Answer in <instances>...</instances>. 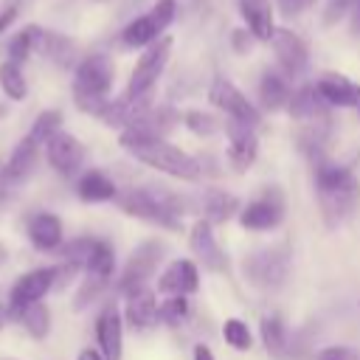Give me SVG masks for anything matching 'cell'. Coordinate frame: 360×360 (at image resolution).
<instances>
[{"mask_svg": "<svg viewBox=\"0 0 360 360\" xmlns=\"http://www.w3.org/2000/svg\"><path fill=\"white\" fill-rule=\"evenodd\" d=\"M315 188H318V202H321L323 222L329 228H335L346 217H352V211L360 202V183H357V177L346 166L329 163L321 155L315 160Z\"/></svg>", "mask_w": 360, "mask_h": 360, "instance_id": "cell-1", "label": "cell"}, {"mask_svg": "<svg viewBox=\"0 0 360 360\" xmlns=\"http://www.w3.org/2000/svg\"><path fill=\"white\" fill-rule=\"evenodd\" d=\"M112 62L107 53H90L82 62H76L73 68V101L82 112L96 115L104 110V104L110 101V90H112Z\"/></svg>", "mask_w": 360, "mask_h": 360, "instance_id": "cell-2", "label": "cell"}, {"mask_svg": "<svg viewBox=\"0 0 360 360\" xmlns=\"http://www.w3.org/2000/svg\"><path fill=\"white\" fill-rule=\"evenodd\" d=\"M118 143L141 163L158 169V172H166L172 177H180V180H197L200 177V163L186 155L183 149L172 146L169 141L163 138H135V135H118Z\"/></svg>", "mask_w": 360, "mask_h": 360, "instance_id": "cell-3", "label": "cell"}, {"mask_svg": "<svg viewBox=\"0 0 360 360\" xmlns=\"http://www.w3.org/2000/svg\"><path fill=\"white\" fill-rule=\"evenodd\" d=\"M174 8H177L174 0H158L155 8H149L146 14H141V17H135L132 22L124 25L121 42H124L127 48H146V45H152V42L160 39V34L172 25Z\"/></svg>", "mask_w": 360, "mask_h": 360, "instance_id": "cell-4", "label": "cell"}, {"mask_svg": "<svg viewBox=\"0 0 360 360\" xmlns=\"http://www.w3.org/2000/svg\"><path fill=\"white\" fill-rule=\"evenodd\" d=\"M118 208L135 219H146V222H158L169 231L177 228V205L166 202L160 194L146 191V188H135L118 197Z\"/></svg>", "mask_w": 360, "mask_h": 360, "instance_id": "cell-5", "label": "cell"}, {"mask_svg": "<svg viewBox=\"0 0 360 360\" xmlns=\"http://www.w3.org/2000/svg\"><path fill=\"white\" fill-rule=\"evenodd\" d=\"M56 278H59V267H34V270L22 273V276L11 284V290H8V307H6V309H8V318L17 321V315H20L28 304L42 301V298L53 290Z\"/></svg>", "mask_w": 360, "mask_h": 360, "instance_id": "cell-6", "label": "cell"}, {"mask_svg": "<svg viewBox=\"0 0 360 360\" xmlns=\"http://www.w3.org/2000/svg\"><path fill=\"white\" fill-rule=\"evenodd\" d=\"M169 53H172V39L169 37H160L155 39L152 45H146L143 56L135 62L132 68V76H129V84H127V93L129 96H141V93H152L155 82L160 79L166 62H169Z\"/></svg>", "mask_w": 360, "mask_h": 360, "instance_id": "cell-7", "label": "cell"}, {"mask_svg": "<svg viewBox=\"0 0 360 360\" xmlns=\"http://www.w3.org/2000/svg\"><path fill=\"white\" fill-rule=\"evenodd\" d=\"M42 146H45V158L51 169L59 172L62 177H73L84 163V143L65 129H56Z\"/></svg>", "mask_w": 360, "mask_h": 360, "instance_id": "cell-8", "label": "cell"}, {"mask_svg": "<svg viewBox=\"0 0 360 360\" xmlns=\"http://www.w3.org/2000/svg\"><path fill=\"white\" fill-rule=\"evenodd\" d=\"M208 98H211V104L219 107L228 118L242 121V124H250V127L259 124V110H256V107L245 98V93H242L236 84H231L228 79H214V84H211V90H208Z\"/></svg>", "mask_w": 360, "mask_h": 360, "instance_id": "cell-9", "label": "cell"}, {"mask_svg": "<svg viewBox=\"0 0 360 360\" xmlns=\"http://www.w3.org/2000/svg\"><path fill=\"white\" fill-rule=\"evenodd\" d=\"M245 276L256 287H278L287 276V250L264 248L253 253L250 259H245Z\"/></svg>", "mask_w": 360, "mask_h": 360, "instance_id": "cell-10", "label": "cell"}, {"mask_svg": "<svg viewBox=\"0 0 360 360\" xmlns=\"http://www.w3.org/2000/svg\"><path fill=\"white\" fill-rule=\"evenodd\" d=\"M160 256H163V245H160V242H152V239H149V242L138 245L135 253L129 256V262H127L121 278H118V290H121V292H129V290H135V287H143L146 278L152 276V270L158 267Z\"/></svg>", "mask_w": 360, "mask_h": 360, "instance_id": "cell-11", "label": "cell"}, {"mask_svg": "<svg viewBox=\"0 0 360 360\" xmlns=\"http://www.w3.org/2000/svg\"><path fill=\"white\" fill-rule=\"evenodd\" d=\"M39 149H42V146H39L37 141H31L28 135H25L22 141H17V146L11 149L8 160H6L3 169H0V183H3V186H20V183H25V180L34 174V169H37Z\"/></svg>", "mask_w": 360, "mask_h": 360, "instance_id": "cell-12", "label": "cell"}, {"mask_svg": "<svg viewBox=\"0 0 360 360\" xmlns=\"http://www.w3.org/2000/svg\"><path fill=\"white\" fill-rule=\"evenodd\" d=\"M256 152H259V141L253 135V127L231 118L228 121V160L233 172H248L256 160Z\"/></svg>", "mask_w": 360, "mask_h": 360, "instance_id": "cell-13", "label": "cell"}, {"mask_svg": "<svg viewBox=\"0 0 360 360\" xmlns=\"http://www.w3.org/2000/svg\"><path fill=\"white\" fill-rule=\"evenodd\" d=\"M270 42H273L276 59H278V65L284 68L287 76H295V73H301V70L307 68L309 51H307L304 39H301L298 34H292V31H287V28H276V34H273Z\"/></svg>", "mask_w": 360, "mask_h": 360, "instance_id": "cell-14", "label": "cell"}, {"mask_svg": "<svg viewBox=\"0 0 360 360\" xmlns=\"http://www.w3.org/2000/svg\"><path fill=\"white\" fill-rule=\"evenodd\" d=\"M96 340L101 346L104 360H121V349H124V323H121V312L115 304H107L96 321Z\"/></svg>", "mask_w": 360, "mask_h": 360, "instance_id": "cell-15", "label": "cell"}, {"mask_svg": "<svg viewBox=\"0 0 360 360\" xmlns=\"http://www.w3.org/2000/svg\"><path fill=\"white\" fill-rule=\"evenodd\" d=\"M284 217V202L278 194H264L259 200H253L245 211H242V228L248 231H270L281 222Z\"/></svg>", "mask_w": 360, "mask_h": 360, "instance_id": "cell-16", "label": "cell"}, {"mask_svg": "<svg viewBox=\"0 0 360 360\" xmlns=\"http://www.w3.org/2000/svg\"><path fill=\"white\" fill-rule=\"evenodd\" d=\"M197 284H200V273H197V264L191 259L172 262L163 270V276L158 278V290L166 295H188L197 290Z\"/></svg>", "mask_w": 360, "mask_h": 360, "instance_id": "cell-17", "label": "cell"}, {"mask_svg": "<svg viewBox=\"0 0 360 360\" xmlns=\"http://www.w3.org/2000/svg\"><path fill=\"white\" fill-rule=\"evenodd\" d=\"M318 93L329 107H357L360 104V84L340 73H326L318 79Z\"/></svg>", "mask_w": 360, "mask_h": 360, "instance_id": "cell-18", "label": "cell"}, {"mask_svg": "<svg viewBox=\"0 0 360 360\" xmlns=\"http://www.w3.org/2000/svg\"><path fill=\"white\" fill-rule=\"evenodd\" d=\"M239 14L248 22V31L259 42H270L276 34L273 22V3L270 0H239Z\"/></svg>", "mask_w": 360, "mask_h": 360, "instance_id": "cell-19", "label": "cell"}, {"mask_svg": "<svg viewBox=\"0 0 360 360\" xmlns=\"http://www.w3.org/2000/svg\"><path fill=\"white\" fill-rule=\"evenodd\" d=\"M191 250L197 253V259H200L208 270H217V273H219V270L228 267V259H225V253L219 250L208 219H200V222L191 228Z\"/></svg>", "mask_w": 360, "mask_h": 360, "instance_id": "cell-20", "label": "cell"}, {"mask_svg": "<svg viewBox=\"0 0 360 360\" xmlns=\"http://www.w3.org/2000/svg\"><path fill=\"white\" fill-rule=\"evenodd\" d=\"M25 233L37 250H56L62 245V219L51 211H39L28 219Z\"/></svg>", "mask_w": 360, "mask_h": 360, "instance_id": "cell-21", "label": "cell"}, {"mask_svg": "<svg viewBox=\"0 0 360 360\" xmlns=\"http://www.w3.org/2000/svg\"><path fill=\"white\" fill-rule=\"evenodd\" d=\"M127 321L132 329H149L158 318V298L146 287H135L127 292Z\"/></svg>", "mask_w": 360, "mask_h": 360, "instance_id": "cell-22", "label": "cell"}, {"mask_svg": "<svg viewBox=\"0 0 360 360\" xmlns=\"http://www.w3.org/2000/svg\"><path fill=\"white\" fill-rule=\"evenodd\" d=\"M37 53L45 56L48 62L59 65V68H70V65H76V42H73L70 37L59 34V31H48V28H42Z\"/></svg>", "mask_w": 360, "mask_h": 360, "instance_id": "cell-23", "label": "cell"}, {"mask_svg": "<svg viewBox=\"0 0 360 360\" xmlns=\"http://www.w3.org/2000/svg\"><path fill=\"white\" fill-rule=\"evenodd\" d=\"M76 194L84 202H107V200H115L118 197V188H115V183L101 169H90V172H84L79 177Z\"/></svg>", "mask_w": 360, "mask_h": 360, "instance_id": "cell-24", "label": "cell"}, {"mask_svg": "<svg viewBox=\"0 0 360 360\" xmlns=\"http://www.w3.org/2000/svg\"><path fill=\"white\" fill-rule=\"evenodd\" d=\"M287 107H290V115L292 118H301V121L309 118V121H315V118H323V112H326L329 104L321 98V93H318L315 84H304V87H298L290 96Z\"/></svg>", "mask_w": 360, "mask_h": 360, "instance_id": "cell-25", "label": "cell"}, {"mask_svg": "<svg viewBox=\"0 0 360 360\" xmlns=\"http://www.w3.org/2000/svg\"><path fill=\"white\" fill-rule=\"evenodd\" d=\"M39 34H42V25H34V22H31V25H22L20 31H14V34H11V39H8V48H6L8 59H11V62L25 65V62L37 53Z\"/></svg>", "mask_w": 360, "mask_h": 360, "instance_id": "cell-26", "label": "cell"}, {"mask_svg": "<svg viewBox=\"0 0 360 360\" xmlns=\"http://www.w3.org/2000/svg\"><path fill=\"white\" fill-rule=\"evenodd\" d=\"M290 96H292V90H290V84H287V79L281 73L267 70L262 76V82H259V98H262V107L264 110H281L290 101Z\"/></svg>", "mask_w": 360, "mask_h": 360, "instance_id": "cell-27", "label": "cell"}, {"mask_svg": "<svg viewBox=\"0 0 360 360\" xmlns=\"http://www.w3.org/2000/svg\"><path fill=\"white\" fill-rule=\"evenodd\" d=\"M0 90H3V96L8 101H25V96H28V79H25L20 62H11V59H3L0 62Z\"/></svg>", "mask_w": 360, "mask_h": 360, "instance_id": "cell-28", "label": "cell"}, {"mask_svg": "<svg viewBox=\"0 0 360 360\" xmlns=\"http://www.w3.org/2000/svg\"><path fill=\"white\" fill-rule=\"evenodd\" d=\"M112 270H115V253H112V245L104 242V239H93L90 256H87V262H84V273L110 281V278H112Z\"/></svg>", "mask_w": 360, "mask_h": 360, "instance_id": "cell-29", "label": "cell"}, {"mask_svg": "<svg viewBox=\"0 0 360 360\" xmlns=\"http://www.w3.org/2000/svg\"><path fill=\"white\" fill-rule=\"evenodd\" d=\"M262 340H264V349L276 360H284L290 354V338H287V329H284L281 318H276V315L262 318Z\"/></svg>", "mask_w": 360, "mask_h": 360, "instance_id": "cell-30", "label": "cell"}, {"mask_svg": "<svg viewBox=\"0 0 360 360\" xmlns=\"http://www.w3.org/2000/svg\"><path fill=\"white\" fill-rule=\"evenodd\" d=\"M17 321L22 323V329H25L34 340H45L48 332H51V309H48L42 301L28 304V307L17 315Z\"/></svg>", "mask_w": 360, "mask_h": 360, "instance_id": "cell-31", "label": "cell"}, {"mask_svg": "<svg viewBox=\"0 0 360 360\" xmlns=\"http://www.w3.org/2000/svg\"><path fill=\"white\" fill-rule=\"evenodd\" d=\"M202 208L208 214V222H222L228 217H233L236 211V197L225 194V191H208L202 200Z\"/></svg>", "mask_w": 360, "mask_h": 360, "instance_id": "cell-32", "label": "cell"}, {"mask_svg": "<svg viewBox=\"0 0 360 360\" xmlns=\"http://www.w3.org/2000/svg\"><path fill=\"white\" fill-rule=\"evenodd\" d=\"M56 129H62V112H59V110H42V112L34 118V124L28 127V138L42 146Z\"/></svg>", "mask_w": 360, "mask_h": 360, "instance_id": "cell-33", "label": "cell"}, {"mask_svg": "<svg viewBox=\"0 0 360 360\" xmlns=\"http://www.w3.org/2000/svg\"><path fill=\"white\" fill-rule=\"evenodd\" d=\"M186 315H188V301H186V295H169L166 301H160L158 304V318L163 321V323H180V321H186Z\"/></svg>", "mask_w": 360, "mask_h": 360, "instance_id": "cell-34", "label": "cell"}, {"mask_svg": "<svg viewBox=\"0 0 360 360\" xmlns=\"http://www.w3.org/2000/svg\"><path fill=\"white\" fill-rule=\"evenodd\" d=\"M222 338H225V343L233 346V349H250V343H253L250 329H248L242 321H236V318L225 321V326H222Z\"/></svg>", "mask_w": 360, "mask_h": 360, "instance_id": "cell-35", "label": "cell"}, {"mask_svg": "<svg viewBox=\"0 0 360 360\" xmlns=\"http://www.w3.org/2000/svg\"><path fill=\"white\" fill-rule=\"evenodd\" d=\"M186 127H188L191 132H197V135H214L219 124H217V118H211L208 112L191 110V112H186Z\"/></svg>", "mask_w": 360, "mask_h": 360, "instance_id": "cell-36", "label": "cell"}, {"mask_svg": "<svg viewBox=\"0 0 360 360\" xmlns=\"http://www.w3.org/2000/svg\"><path fill=\"white\" fill-rule=\"evenodd\" d=\"M315 0H276V8L284 14V17H295V14H304L307 8H312Z\"/></svg>", "mask_w": 360, "mask_h": 360, "instance_id": "cell-37", "label": "cell"}, {"mask_svg": "<svg viewBox=\"0 0 360 360\" xmlns=\"http://www.w3.org/2000/svg\"><path fill=\"white\" fill-rule=\"evenodd\" d=\"M315 360H357V354L346 346H326L315 354Z\"/></svg>", "mask_w": 360, "mask_h": 360, "instance_id": "cell-38", "label": "cell"}, {"mask_svg": "<svg viewBox=\"0 0 360 360\" xmlns=\"http://www.w3.org/2000/svg\"><path fill=\"white\" fill-rule=\"evenodd\" d=\"M349 6H352V0H329V6H326V22H338L340 17H346L349 14Z\"/></svg>", "mask_w": 360, "mask_h": 360, "instance_id": "cell-39", "label": "cell"}, {"mask_svg": "<svg viewBox=\"0 0 360 360\" xmlns=\"http://www.w3.org/2000/svg\"><path fill=\"white\" fill-rule=\"evenodd\" d=\"M17 17H20V6H17V3H11V6L0 8V34L11 31V25L17 22Z\"/></svg>", "mask_w": 360, "mask_h": 360, "instance_id": "cell-40", "label": "cell"}, {"mask_svg": "<svg viewBox=\"0 0 360 360\" xmlns=\"http://www.w3.org/2000/svg\"><path fill=\"white\" fill-rule=\"evenodd\" d=\"M233 45H236V51H248L250 48V37L245 31H233Z\"/></svg>", "mask_w": 360, "mask_h": 360, "instance_id": "cell-41", "label": "cell"}, {"mask_svg": "<svg viewBox=\"0 0 360 360\" xmlns=\"http://www.w3.org/2000/svg\"><path fill=\"white\" fill-rule=\"evenodd\" d=\"M194 360H214V352L205 343H197L194 346Z\"/></svg>", "mask_w": 360, "mask_h": 360, "instance_id": "cell-42", "label": "cell"}, {"mask_svg": "<svg viewBox=\"0 0 360 360\" xmlns=\"http://www.w3.org/2000/svg\"><path fill=\"white\" fill-rule=\"evenodd\" d=\"M349 14H352V22H354V31H360V0H352Z\"/></svg>", "mask_w": 360, "mask_h": 360, "instance_id": "cell-43", "label": "cell"}, {"mask_svg": "<svg viewBox=\"0 0 360 360\" xmlns=\"http://www.w3.org/2000/svg\"><path fill=\"white\" fill-rule=\"evenodd\" d=\"M76 360H104V354H101V352H96V349H82Z\"/></svg>", "mask_w": 360, "mask_h": 360, "instance_id": "cell-44", "label": "cell"}, {"mask_svg": "<svg viewBox=\"0 0 360 360\" xmlns=\"http://www.w3.org/2000/svg\"><path fill=\"white\" fill-rule=\"evenodd\" d=\"M6 262H8V250H6V245L0 242V267H3Z\"/></svg>", "mask_w": 360, "mask_h": 360, "instance_id": "cell-45", "label": "cell"}, {"mask_svg": "<svg viewBox=\"0 0 360 360\" xmlns=\"http://www.w3.org/2000/svg\"><path fill=\"white\" fill-rule=\"evenodd\" d=\"M6 321H8V309H6L3 304H0V329L6 326Z\"/></svg>", "mask_w": 360, "mask_h": 360, "instance_id": "cell-46", "label": "cell"}, {"mask_svg": "<svg viewBox=\"0 0 360 360\" xmlns=\"http://www.w3.org/2000/svg\"><path fill=\"white\" fill-rule=\"evenodd\" d=\"M3 115H6V107H0V118H3Z\"/></svg>", "mask_w": 360, "mask_h": 360, "instance_id": "cell-47", "label": "cell"}, {"mask_svg": "<svg viewBox=\"0 0 360 360\" xmlns=\"http://www.w3.org/2000/svg\"><path fill=\"white\" fill-rule=\"evenodd\" d=\"M96 3H107V0H96Z\"/></svg>", "mask_w": 360, "mask_h": 360, "instance_id": "cell-48", "label": "cell"}, {"mask_svg": "<svg viewBox=\"0 0 360 360\" xmlns=\"http://www.w3.org/2000/svg\"><path fill=\"white\" fill-rule=\"evenodd\" d=\"M357 107H360V104H357Z\"/></svg>", "mask_w": 360, "mask_h": 360, "instance_id": "cell-49", "label": "cell"}]
</instances>
